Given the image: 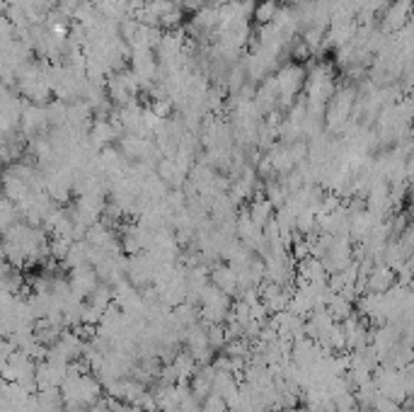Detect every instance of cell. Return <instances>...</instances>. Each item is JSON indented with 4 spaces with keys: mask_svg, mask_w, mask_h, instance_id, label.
I'll list each match as a JSON object with an SVG mask.
<instances>
[{
    "mask_svg": "<svg viewBox=\"0 0 414 412\" xmlns=\"http://www.w3.org/2000/svg\"><path fill=\"white\" fill-rule=\"evenodd\" d=\"M245 211H247L250 221H252L254 226H257L259 231H262V228L267 226V223L274 218V211H276V208H274L272 204H269V201L264 199L262 194H254V197H252V204L245 208Z\"/></svg>",
    "mask_w": 414,
    "mask_h": 412,
    "instance_id": "cell-1",
    "label": "cell"
},
{
    "mask_svg": "<svg viewBox=\"0 0 414 412\" xmlns=\"http://www.w3.org/2000/svg\"><path fill=\"white\" fill-rule=\"evenodd\" d=\"M276 10H279V5H276V0H262V3L257 5V10H254V15H257V20L262 24L272 22Z\"/></svg>",
    "mask_w": 414,
    "mask_h": 412,
    "instance_id": "cell-4",
    "label": "cell"
},
{
    "mask_svg": "<svg viewBox=\"0 0 414 412\" xmlns=\"http://www.w3.org/2000/svg\"><path fill=\"white\" fill-rule=\"evenodd\" d=\"M368 284H371V291L373 293H385L388 289L395 284V269L388 267V264H376V267L371 269Z\"/></svg>",
    "mask_w": 414,
    "mask_h": 412,
    "instance_id": "cell-2",
    "label": "cell"
},
{
    "mask_svg": "<svg viewBox=\"0 0 414 412\" xmlns=\"http://www.w3.org/2000/svg\"><path fill=\"white\" fill-rule=\"evenodd\" d=\"M17 221H20L17 206H15L13 201L0 192V233H5L10 226H13V223H17Z\"/></svg>",
    "mask_w": 414,
    "mask_h": 412,
    "instance_id": "cell-3",
    "label": "cell"
}]
</instances>
